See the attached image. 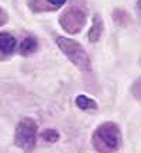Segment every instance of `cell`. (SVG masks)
Listing matches in <instances>:
<instances>
[{"instance_id":"obj_1","label":"cell","mask_w":141,"mask_h":153,"mask_svg":"<svg viewBox=\"0 0 141 153\" xmlns=\"http://www.w3.org/2000/svg\"><path fill=\"white\" fill-rule=\"evenodd\" d=\"M120 143V132L118 128L112 122L103 124L93 134V145L99 152L112 153L118 148Z\"/></svg>"},{"instance_id":"obj_2","label":"cell","mask_w":141,"mask_h":153,"mask_svg":"<svg viewBox=\"0 0 141 153\" xmlns=\"http://www.w3.org/2000/svg\"><path fill=\"white\" fill-rule=\"evenodd\" d=\"M56 45L59 47L64 53L66 55V58L74 63V65L80 69L82 72H89L90 70V59L88 53L85 52V49L80 47L79 44L74 39H69V38L65 37H58L55 39Z\"/></svg>"},{"instance_id":"obj_3","label":"cell","mask_w":141,"mask_h":153,"mask_svg":"<svg viewBox=\"0 0 141 153\" xmlns=\"http://www.w3.org/2000/svg\"><path fill=\"white\" fill-rule=\"evenodd\" d=\"M35 139H37V124L30 118L20 121L14 134V143L26 152H31L35 146Z\"/></svg>"},{"instance_id":"obj_4","label":"cell","mask_w":141,"mask_h":153,"mask_svg":"<svg viewBox=\"0 0 141 153\" xmlns=\"http://www.w3.org/2000/svg\"><path fill=\"white\" fill-rule=\"evenodd\" d=\"M85 21H86V16L79 7H69L66 11H64L59 19V23L64 27V30L70 34L78 33L83 27Z\"/></svg>"},{"instance_id":"obj_5","label":"cell","mask_w":141,"mask_h":153,"mask_svg":"<svg viewBox=\"0 0 141 153\" xmlns=\"http://www.w3.org/2000/svg\"><path fill=\"white\" fill-rule=\"evenodd\" d=\"M102 33H103V21H102L99 14H94L93 24H92V28L89 31V41L90 42L99 41V38L102 37Z\"/></svg>"},{"instance_id":"obj_6","label":"cell","mask_w":141,"mask_h":153,"mask_svg":"<svg viewBox=\"0 0 141 153\" xmlns=\"http://www.w3.org/2000/svg\"><path fill=\"white\" fill-rule=\"evenodd\" d=\"M16 38L9 33H0V49L4 53H11L16 49Z\"/></svg>"},{"instance_id":"obj_7","label":"cell","mask_w":141,"mask_h":153,"mask_svg":"<svg viewBox=\"0 0 141 153\" xmlns=\"http://www.w3.org/2000/svg\"><path fill=\"white\" fill-rule=\"evenodd\" d=\"M37 47H38L37 41H35L33 37H28L23 41L21 47H20V51H21L23 55H28V53H33V52L37 49Z\"/></svg>"},{"instance_id":"obj_8","label":"cell","mask_w":141,"mask_h":153,"mask_svg":"<svg viewBox=\"0 0 141 153\" xmlns=\"http://www.w3.org/2000/svg\"><path fill=\"white\" fill-rule=\"evenodd\" d=\"M75 101L76 105L82 108V110H94V108H98V104L93 100H90L89 97H86V96H78Z\"/></svg>"},{"instance_id":"obj_9","label":"cell","mask_w":141,"mask_h":153,"mask_svg":"<svg viewBox=\"0 0 141 153\" xmlns=\"http://www.w3.org/2000/svg\"><path fill=\"white\" fill-rule=\"evenodd\" d=\"M41 138L44 140H47V142H56L59 139V134L55 129H45L41 134Z\"/></svg>"},{"instance_id":"obj_10","label":"cell","mask_w":141,"mask_h":153,"mask_svg":"<svg viewBox=\"0 0 141 153\" xmlns=\"http://www.w3.org/2000/svg\"><path fill=\"white\" fill-rule=\"evenodd\" d=\"M133 94L137 98H141V79L137 80L136 83H134V86H133Z\"/></svg>"},{"instance_id":"obj_11","label":"cell","mask_w":141,"mask_h":153,"mask_svg":"<svg viewBox=\"0 0 141 153\" xmlns=\"http://www.w3.org/2000/svg\"><path fill=\"white\" fill-rule=\"evenodd\" d=\"M48 1L54 6H62V4H65L66 0H48Z\"/></svg>"},{"instance_id":"obj_12","label":"cell","mask_w":141,"mask_h":153,"mask_svg":"<svg viewBox=\"0 0 141 153\" xmlns=\"http://www.w3.org/2000/svg\"><path fill=\"white\" fill-rule=\"evenodd\" d=\"M137 6H138V9L141 10V0H138V1H137Z\"/></svg>"}]
</instances>
